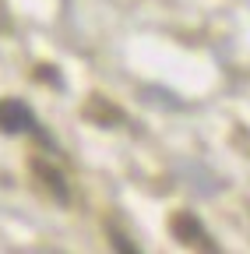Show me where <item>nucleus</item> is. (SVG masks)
I'll return each mask as SVG.
<instances>
[{"label": "nucleus", "instance_id": "nucleus-1", "mask_svg": "<svg viewBox=\"0 0 250 254\" xmlns=\"http://www.w3.org/2000/svg\"><path fill=\"white\" fill-rule=\"evenodd\" d=\"M0 127H4L7 134H39V124H36L32 110H28L21 99H4L0 103Z\"/></svg>", "mask_w": 250, "mask_h": 254}, {"label": "nucleus", "instance_id": "nucleus-2", "mask_svg": "<svg viewBox=\"0 0 250 254\" xmlns=\"http://www.w3.org/2000/svg\"><path fill=\"white\" fill-rule=\"evenodd\" d=\"M173 233H176L183 244H191V247H208V251H215V240L204 233V226H201L191 212H183V215L173 219Z\"/></svg>", "mask_w": 250, "mask_h": 254}, {"label": "nucleus", "instance_id": "nucleus-3", "mask_svg": "<svg viewBox=\"0 0 250 254\" xmlns=\"http://www.w3.org/2000/svg\"><path fill=\"white\" fill-rule=\"evenodd\" d=\"M32 170L39 173V180H43V184H46V187L53 190V194H56L60 201H67V184H64V177H60V173H56V170H53L50 163H43V159H36V163H32Z\"/></svg>", "mask_w": 250, "mask_h": 254}]
</instances>
